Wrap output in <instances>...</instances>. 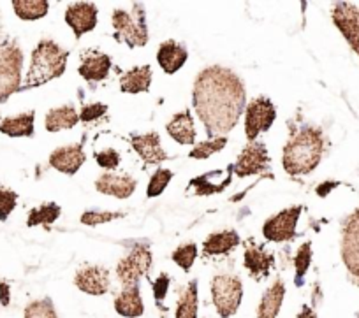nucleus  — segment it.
Returning <instances> with one entry per match:
<instances>
[{
  "mask_svg": "<svg viewBox=\"0 0 359 318\" xmlns=\"http://www.w3.org/2000/svg\"><path fill=\"white\" fill-rule=\"evenodd\" d=\"M247 93L240 76L231 69L212 65L198 74L192 90V104L210 139L226 137L240 122Z\"/></svg>",
  "mask_w": 359,
  "mask_h": 318,
  "instance_id": "1",
  "label": "nucleus"
},
{
  "mask_svg": "<svg viewBox=\"0 0 359 318\" xmlns=\"http://www.w3.org/2000/svg\"><path fill=\"white\" fill-rule=\"evenodd\" d=\"M324 136L323 130L305 125L296 129L284 146L282 165L291 176H305L317 169L323 160Z\"/></svg>",
  "mask_w": 359,
  "mask_h": 318,
  "instance_id": "2",
  "label": "nucleus"
},
{
  "mask_svg": "<svg viewBox=\"0 0 359 318\" xmlns=\"http://www.w3.org/2000/svg\"><path fill=\"white\" fill-rule=\"evenodd\" d=\"M69 51L58 46L57 43L50 39L41 41L32 51V60H30V69L27 72L25 83L20 90H30L36 86L46 85L51 79L60 78L65 72L67 65Z\"/></svg>",
  "mask_w": 359,
  "mask_h": 318,
  "instance_id": "3",
  "label": "nucleus"
},
{
  "mask_svg": "<svg viewBox=\"0 0 359 318\" xmlns=\"http://www.w3.org/2000/svg\"><path fill=\"white\" fill-rule=\"evenodd\" d=\"M115 39L126 43L129 48H141L148 43V27L144 20V9L141 4H133V11L116 9L113 13Z\"/></svg>",
  "mask_w": 359,
  "mask_h": 318,
  "instance_id": "4",
  "label": "nucleus"
},
{
  "mask_svg": "<svg viewBox=\"0 0 359 318\" xmlns=\"http://www.w3.org/2000/svg\"><path fill=\"white\" fill-rule=\"evenodd\" d=\"M243 285L234 275H217L212 279V300L220 318H231L240 310Z\"/></svg>",
  "mask_w": 359,
  "mask_h": 318,
  "instance_id": "5",
  "label": "nucleus"
},
{
  "mask_svg": "<svg viewBox=\"0 0 359 318\" xmlns=\"http://www.w3.org/2000/svg\"><path fill=\"white\" fill-rule=\"evenodd\" d=\"M151 262H154V255H151L150 248L147 244H136L129 251V255L123 257L116 265V276H118L123 289L140 286L141 278L150 271Z\"/></svg>",
  "mask_w": 359,
  "mask_h": 318,
  "instance_id": "6",
  "label": "nucleus"
},
{
  "mask_svg": "<svg viewBox=\"0 0 359 318\" xmlns=\"http://www.w3.org/2000/svg\"><path fill=\"white\" fill-rule=\"evenodd\" d=\"M23 55L18 46H0V102L22 88Z\"/></svg>",
  "mask_w": 359,
  "mask_h": 318,
  "instance_id": "7",
  "label": "nucleus"
},
{
  "mask_svg": "<svg viewBox=\"0 0 359 318\" xmlns=\"http://www.w3.org/2000/svg\"><path fill=\"white\" fill-rule=\"evenodd\" d=\"M341 261L352 283L359 285V207L341 223Z\"/></svg>",
  "mask_w": 359,
  "mask_h": 318,
  "instance_id": "8",
  "label": "nucleus"
},
{
  "mask_svg": "<svg viewBox=\"0 0 359 318\" xmlns=\"http://www.w3.org/2000/svg\"><path fill=\"white\" fill-rule=\"evenodd\" d=\"M277 118L273 102L266 97H257L245 109V136L248 143L257 139L261 132H268Z\"/></svg>",
  "mask_w": 359,
  "mask_h": 318,
  "instance_id": "9",
  "label": "nucleus"
},
{
  "mask_svg": "<svg viewBox=\"0 0 359 318\" xmlns=\"http://www.w3.org/2000/svg\"><path fill=\"white\" fill-rule=\"evenodd\" d=\"M302 206H292L280 211L275 216L268 219L262 226V236L271 243H285L296 237V226H298Z\"/></svg>",
  "mask_w": 359,
  "mask_h": 318,
  "instance_id": "10",
  "label": "nucleus"
},
{
  "mask_svg": "<svg viewBox=\"0 0 359 318\" xmlns=\"http://www.w3.org/2000/svg\"><path fill=\"white\" fill-rule=\"evenodd\" d=\"M331 18L352 51L359 57V8L351 2H337L331 11Z\"/></svg>",
  "mask_w": 359,
  "mask_h": 318,
  "instance_id": "11",
  "label": "nucleus"
},
{
  "mask_svg": "<svg viewBox=\"0 0 359 318\" xmlns=\"http://www.w3.org/2000/svg\"><path fill=\"white\" fill-rule=\"evenodd\" d=\"M269 169V155L268 148L264 143L259 141H252L247 146L241 150L238 162L234 164V172L240 178H247V176L261 174V172Z\"/></svg>",
  "mask_w": 359,
  "mask_h": 318,
  "instance_id": "12",
  "label": "nucleus"
},
{
  "mask_svg": "<svg viewBox=\"0 0 359 318\" xmlns=\"http://www.w3.org/2000/svg\"><path fill=\"white\" fill-rule=\"evenodd\" d=\"M65 22L72 29L76 39H81V36L97 27V8L90 2H74L65 11Z\"/></svg>",
  "mask_w": 359,
  "mask_h": 318,
  "instance_id": "13",
  "label": "nucleus"
},
{
  "mask_svg": "<svg viewBox=\"0 0 359 318\" xmlns=\"http://www.w3.org/2000/svg\"><path fill=\"white\" fill-rule=\"evenodd\" d=\"M233 174L234 165H227L224 171L222 169H217V171H210L206 174L191 179L189 188H194V193L198 197L222 193L231 185V181H233Z\"/></svg>",
  "mask_w": 359,
  "mask_h": 318,
  "instance_id": "14",
  "label": "nucleus"
},
{
  "mask_svg": "<svg viewBox=\"0 0 359 318\" xmlns=\"http://www.w3.org/2000/svg\"><path fill=\"white\" fill-rule=\"evenodd\" d=\"M74 285L81 292L88 296H104L109 290L111 279H109V271L102 265H88L76 272Z\"/></svg>",
  "mask_w": 359,
  "mask_h": 318,
  "instance_id": "15",
  "label": "nucleus"
},
{
  "mask_svg": "<svg viewBox=\"0 0 359 318\" xmlns=\"http://www.w3.org/2000/svg\"><path fill=\"white\" fill-rule=\"evenodd\" d=\"M243 264L248 275L255 282H261L262 278H266L269 275L271 268L275 265V257L271 254H268L262 247H259L254 240H248L245 241Z\"/></svg>",
  "mask_w": 359,
  "mask_h": 318,
  "instance_id": "16",
  "label": "nucleus"
},
{
  "mask_svg": "<svg viewBox=\"0 0 359 318\" xmlns=\"http://www.w3.org/2000/svg\"><path fill=\"white\" fill-rule=\"evenodd\" d=\"M86 160L85 150H83V143L69 144V146L57 148L53 153L50 155V165L57 171L64 172V174H76Z\"/></svg>",
  "mask_w": 359,
  "mask_h": 318,
  "instance_id": "17",
  "label": "nucleus"
},
{
  "mask_svg": "<svg viewBox=\"0 0 359 318\" xmlns=\"http://www.w3.org/2000/svg\"><path fill=\"white\" fill-rule=\"evenodd\" d=\"M111 58L109 55L102 53V51L90 50L85 51V55L81 57V64H79L78 72L81 74V78H85L90 83H99L104 81L109 74V69H111Z\"/></svg>",
  "mask_w": 359,
  "mask_h": 318,
  "instance_id": "18",
  "label": "nucleus"
},
{
  "mask_svg": "<svg viewBox=\"0 0 359 318\" xmlns=\"http://www.w3.org/2000/svg\"><path fill=\"white\" fill-rule=\"evenodd\" d=\"M137 181L129 174H113V172H104L99 176L95 181V188L97 192L104 193V195L116 197V199H129L136 190Z\"/></svg>",
  "mask_w": 359,
  "mask_h": 318,
  "instance_id": "19",
  "label": "nucleus"
},
{
  "mask_svg": "<svg viewBox=\"0 0 359 318\" xmlns=\"http://www.w3.org/2000/svg\"><path fill=\"white\" fill-rule=\"evenodd\" d=\"M130 144H133L134 151L141 157V160L147 165H157L168 158L165 151L161 146V136L157 132H148L143 136H133L130 137Z\"/></svg>",
  "mask_w": 359,
  "mask_h": 318,
  "instance_id": "20",
  "label": "nucleus"
},
{
  "mask_svg": "<svg viewBox=\"0 0 359 318\" xmlns=\"http://www.w3.org/2000/svg\"><path fill=\"white\" fill-rule=\"evenodd\" d=\"M187 50L176 41H165L157 51V62L165 74H175L176 71H180L187 62Z\"/></svg>",
  "mask_w": 359,
  "mask_h": 318,
  "instance_id": "21",
  "label": "nucleus"
},
{
  "mask_svg": "<svg viewBox=\"0 0 359 318\" xmlns=\"http://www.w3.org/2000/svg\"><path fill=\"white\" fill-rule=\"evenodd\" d=\"M285 297V285L282 279H277L273 285H269L264 296L261 297V303L257 306V318H277L282 310Z\"/></svg>",
  "mask_w": 359,
  "mask_h": 318,
  "instance_id": "22",
  "label": "nucleus"
},
{
  "mask_svg": "<svg viewBox=\"0 0 359 318\" xmlns=\"http://www.w3.org/2000/svg\"><path fill=\"white\" fill-rule=\"evenodd\" d=\"M168 134L178 144H194L196 143V127L191 111H182L171 118L168 123Z\"/></svg>",
  "mask_w": 359,
  "mask_h": 318,
  "instance_id": "23",
  "label": "nucleus"
},
{
  "mask_svg": "<svg viewBox=\"0 0 359 318\" xmlns=\"http://www.w3.org/2000/svg\"><path fill=\"white\" fill-rule=\"evenodd\" d=\"M151 85V67L150 65H141L133 67L122 74L120 78V90L123 93H143L150 90Z\"/></svg>",
  "mask_w": 359,
  "mask_h": 318,
  "instance_id": "24",
  "label": "nucleus"
},
{
  "mask_svg": "<svg viewBox=\"0 0 359 318\" xmlns=\"http://www.w3.org/2000/svg\"><path fill=\"white\" fill-rule=\"evenodd\" d=\"M115 310L120 317L137 318L144 313L143 297L140 293V286L134 289H123L120 296L115 299Z\"/></svg>",
  "mask_w": 359,
  "mask_h": 318,
  "instance_id": "25",
  "label": "nucleus"
},
{
  "mask_svg": "<svg viewBox=\"0 0 359 318\" xmlns=\"http://www.w3.org/2000/svg\"><path fill=\"white\" fill-rule=\"evenodd\" d=\"M240 244V234L236 230H222V233H215L205 241L203 244V254L206 257H215V255H226L229 254L233 248Z\"/></svg>",
  "mask_w": 359,
  "mask_h": 318,
  "instance_id": "26",
  "label": "nucleus"
},
{
  "mask_svg": "<svg viewBox=\"0 0 359 318\" xmlns=\"http://www.w3.org/2000/svg\"><path fill=\"white\" fill-rule=\"evenodd\" d=\"M34 120H36L34 111L4 118L0 122V132L9 137H30L34 136Z\"/></svg>",
  "mask_w": 359,
  "mask_h": 318,
  "instance_id": "27",
  "label": "nucleus"
},
{
  "mask_svg": "<svg viewBox=\"0 0 359 318\" xmlns=\"http://www.w3.org/2000/svg\"><path fill=\"white\" fill-rule=\"evenodd\" d=\"M79 122V113L72 106H62V108L51 109L46 115V130L48 132H60L65 129H74Z\"/></svg>",
  "mask_w": 359,
  "mask_h": 318,
  "instance_id": "28",
  "label": "nucleus"
},
{
  "mask_svg": "<svg viewBox=\"0 0 359 318\" xmlns=\"http://www.w3.org/2000/svg\"><path fill=\"white\" fill-rule=\"evenodd\" d=\"M176 318H198V279L189 282L176 304Z\"/></svg>",
  "mask_w": 359,
  "mask_h": 318,
  "instance_id": "29",
  "label": "nucleus"
},
{
  "mask_svg": "<svg viewBox=\"0 0 359 318\" xmlns=\"http://www.w3.org/2000/svg\"><path fill=\"white\" fill-rule=\"evenodd\" d=\"M48 4L46 0H15L13 2V9H15L16 16L27 22H34V20L44 18L48 15Z\"/></svg>",
  "mask_w": 359,
  "mask_h": 318,
  "instance_id": "30",
  "label": "nucleus"
},
{
  "mask_svg": "<svg viewBox=\"0 0 359 318\" xmlns=\"http://www.w3.org/2000/svg\"><path fill=\"white\" fill-rule=\"evenodd\" d=\"M60 213H62V209L58 204H55V202L43 204V206L34 207V209L30 211L29 219H27V226L29 227L44 226L48 229L51 223L57 222L58 216H60Z\"/></svg>",
  "mask_w": 359,
  "mask_h": 318,
  "instance_id": "31",
  "label": "nucleus"
},
{
  "mask_svg": "<svg viewBox=\"0 0 359 318\" xmlns=\"http://www.w3.org/2000/svg\"><path fill=\"white\" fill-rule=\"evenodd\" d=\"M196 257H198V247H196L194 243L182 244V247H178L172 251V262H175L176 265H180L185 272L191 271V268L194 265Z\"/></svg>",
  "mask_w": 359,
  "mask_h": 318,
  "instance_id": "32",
  "label": "nucleus"
},
{
  "mask_svg": "<svg viewBox=\"0 0 359 318\" xmlns=\"http://www.w3.org/2000/svg\"><path fill=\"white\" fill-rule=\"evenodd\" d=\"M227 144L226 137H215V139H208L205 143H199L194 150L189 153L191 158H198V160H203V158H208L212 155L219 153L220 150H224Z\"/></svg>",
  "mask_w": 359,
  "mask_h": 318,
  "instance_id": "33",
  "label": "nucleus"
},
{
  "mask_svg": "<svg viewBox=\"0 0 359 318\" xmlns=\"http://www.w3.org/2000/svg\"><path fill=\"white\" fill-rule=\"evenodd\" d=\"M23 318H58V314L50 299H39L32 300V303L25 307Z\"/></svg>",
  "mask_w": 359,
  "mask_h": 318,
  "instance_id": "34",
  "label": "nucleus"
},
{
  "mask_svg": "<svg viewBox=\"0 0 359 318\" xmlns=\"http://www.w3.org/2000/svg\"><path fill=\"white\" fill-rule=\"evenodd\" d=\"M310 264H312V243L306 241L299 247L298 254L294 257V268H296V283L302 285L303 276L306 275V271L310 269Z\"/></svg>",
  "mask_w": 359,
  "mask_h": 318,
  "instance_id": "35",
  "label": "nucleus"
},
{
  "mask_svg": "<svg viewBox=\"0 0 359 318\" xmlns=\"http://www.w3.org/2000/svg\"><path fill=\"white\" fill-rule=\"evenodd\" d=\"M172 179V172L169 169H157L154 172V176L150 178V183H148L147 195L150 197H158L165 190V186L169 185V181Z\"/></svg>",
  "mask_w": 359,
  "mask_h": 318,
  "instance_id": "36",
  "label": "nucleus"
},
{
  "mask_svg": "<svg viewBox=\"0 0 359 318\" xmlns=\"http://www.w3.org/2000/svg\"><path fill=\"white\" fill-rule=\"evenodd\" d=\"M126 213H113V211H86L81 215V223L88 227L102 226V223H109L113 220L123 219Z\"/></svg>",
  "mask_w": 359,
  "mask_h": 318,
  "instance_id": "37",
  "label": "nucleus"
},
{
  "mask_svg": "<svg viewBox=\"0 0 359 318\" xmlns=\"http://www.w3.org/2000/svg\"><path fill=\"white\" fill-rule=\"evenodd\" d=\"M18 202V193L8 188H0V222H6Z\"/></svg>",
  "mask_w": 359,
  "mask_h": 318,
  "instance_id": "38",
  "label": "nucleus"
},
{
  "mask_svg": "<svg viewBox=\"0 0 359 318\" xmlns=\"http://www.w3.org/2000/svg\"><path fill=\"white\" fill-rule=\"evenodd\" d=\"M95 160H97L99 167L106 169V171H115L120 165V153L113 150V148H109V150H102L95 153Z\"/></svg>",
  "mask_w": 359,
  "mask_h": 318,
  "instance_id": "39",
  "label": "nucleus"
},
{
  "mask_svg": "<svg viewBox=\"0 0 359 318\" xmlns=\"http://www.w3.org/2000/svg\"><path fill=\"white\" fill-rule=\"evenodd\" d=\"M106 111H108V106H106V104H88V106H85V108L81 109V113H79V120H81V122H94V120H99L101 116H104Z\"/></svg>",
  "mask_w": 359,
  "mask_h": 318,
  "instance_id": "40",
  "label": "nucleus"
},
{
  "mask_svg": "<svg viewBox=\"0 0 359 318\" xmlns=\"http://www.w3.org/2000/svg\"><path fill=\"white\" fill-rule=\"evenodd\" d=\"M168 286H169V276L162 272V275L154 282V293L157 303H161V300L165 297V293H168Z\"/></svg>",
  "mask_w": 359,
  "mask_h": 318,
  "instance_id": "41",
  "label": "nucleus"
},
{
  "mask_svg": "<svg viewBox=\"0 0 359 318\" xmlns=\"http://www.w3.org/2000/svg\"><path fill=\"white\" fill-rule=\"evenodd\" d=\"M296 318H317V314H316V311H313L310 306H303V310L299 311L298 317H296Z\"/></svg>",
  "mask_w": 359,
  "mask_h": 318,
  "instance_id": "42",
  "label": "nucleus"
},
{
  "mask_svg": "<svg viewBox=\"0 0 359 318\" xmlns=\"http://www.w3.org/2000/svg\"><path fill=\"white\" fill-rule=\"evenodd\" d=\"M0 300H2V304H8L9 300H8V286L6 285H2V283H0Z\"/></svg>",
  "mask_w": 359,
  "mask_h": 318,
  "instance_id": "43",
  "label": "nucleus"
},
{
  "mask_svg": "<svg viewBox=\"0 0 359 318\" xmlns=\"http://www.w3.org/2000/svg\"><path fill=\"white\" fill-rule=\"evenodd\" d=\"M358 318H359V313H358Z\"/></svg>",
  "mask_w": 359,
  "mask_h": 318,
  "instance_id": "44",
  "label": "nucleus"
}]
</instances>
